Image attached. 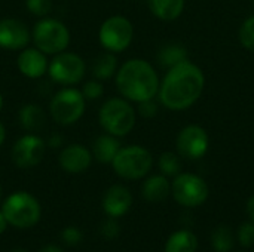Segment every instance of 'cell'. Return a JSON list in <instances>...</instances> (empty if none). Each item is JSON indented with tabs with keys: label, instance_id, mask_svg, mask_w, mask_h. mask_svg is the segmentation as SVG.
Returning <instances> with one entry per match:
<instances>
[{
	"label": "cell",
	"instance_id": "1",
	"mask_svg": "<svg viewBox=\"0 0 254 252\" xmlns=\"http://www.w3.org/2000/svg\"><path fill=\"white\" fill-rule=\"evenodd\" d=\"M202 89V71L195 64L183 61L167 73L159 89V98L170 110H185L199 98Z\"/></svg>",
	"mask_w": 254,
	"mask_h": 252
},
{
	"label": "cell",
	"instance_id": "2",
	"mask_svg": "<svg viewBox=\"0 0 254 252\" xmlns=\"http://www.w3.org/2000/svg\"><path fill=\"white\" fill-rule=\"evenodd\" d=\"M119 92L135 102L152 100L159 91V79L153 67L144 59L127 61L116 76Z\"/></svg>",
	"mask_w": 254,
	"mask_h": 252
},
{
	"label": "cell",
	"instance_id": "3",
	"mask_svg": "<svg viewBox=\"0 0 254 252\" xmlns=\"http://www.w3.org/2000/svg\"><path fill=\"white\" fill-rule=\"evenodd\" d=\"M98 117L103 129L113 137H125L135 125V111L122 98L107 100L101 105Z\"/></svg>",
	"mask_w": 254,
	"mask_h": 252
},
{
	"label": "cell",
	"instance_id": "4",
	"mask_svg": "<svg viewBox=\"0 0 254 252\" xmlns=\"http://www.w3.org/2000/svg\"><path fill=\"white\" fill-rule=\"evenodd\" d=\"M1 212L7 224L18 229L33 227L40 220V205L37 199L27 192H16L10 195L4 201Z\"/></svg>",
	"mask_w": 254,
	"mask_h": 252
},
{
	"label": "cell",
	"instance_id": "5",
	"mask_svg": "<svg viewBox=\"0 0 254 252\" xmlns=\"http://www.w3.org/2000/svg\"><path fill=\"white\" fill-rule=\"evenodd\" d=\"M33 42L45 55L63 52L70 43V33L67 27L54 18H45L34 25Z\"/></svg>",
	"mask_w": 254,
	"mask_h": 252
},
{
	"label": "cell",
	"instance_id": "6",
	"mask_svg": "<svg viewBox=\"0 0 254 252\" xmlns=\"http://www.w3.org/2000/svg\"><path fill=\"white\" fill-rule=\"evenodd\" d=\"M115 172L125 180L143 178L152 168V154L140 146L121 149L113 162Z\"/></svg>",
	"mask_w": 254,
	"mask_h": 252
},
{
	"label": "cell",
	"instance_id": "7",
	"mask_svg": "<svg viewBox=\"0 0 254 252\" xmlns=\"http://www.w3.org/2000/svg\"><path fill=\"white\" fill-rule=\"evenodd\" d=\"M51 116L60 125L76 123L85 113V97L80 91L65 88L57 92L51 101Z\"/></svg>",
	"mask_w": 254,
	"mask_h": 252
},
{
	"label": "cell",
	"instance_id": "8",
	"mask_svg": "<svg viewBox=\"0 0 254 252\" xmlns=\"http://www.w3.org/2000/svg\"><path fill=\"white\" fill-rule=\"evenodd\" d=\"M132 24L124 16H110L100 28V42L109 52L125 50L132 40Z\"/></svg>",
	"mask_w": 254,
	"mask_h": 252
},
{
	"label": "cell",
	"instance_id": "9",
	"mask_svg": "<svg viewBox=\"0 0 254 252\" xmlns=\"http://www.w3.org/2000/svg\"><path fill=\"white\" fill-rule=\"evenodd\" d=\"M49 76L60 85H76L85 76L83 59L71 52H60L48 65Z\"/></svg>",
	"mask_w": 254,
	"mask_h": 252
},
{
	"label": "cell",
	"instance_id": "10",
	"mask_svg": "<svg viewBox=\"0 0 254 252\" xmlns=\"http://www.w3.org/2000/svg\"><path fill=\"white\" fill-rule=\"evenodd\" d=\"M174 199L183 206H199L208 198V186L205 181L193 174L177 175L173 183Z\"/></svg>",
	"mask_w": 254,
	"mask_h": 252
},
{
	"label": "cell",
	"instance_id": "11",
	"mask_svg": "<svg viewBox=\"0 0 254 252\" xmlns=\"http://www.w3.org/2000/svg\"><path fill=\"white\" fill-rule=\"evenodd\" d=\"M45 150H46L45 141L34 134H28L21 137L15 143L12 149V160L18 168L28 169L40 163Z\"/></svg>",
	"mask_w": 254,
	"mask_h": 252
},
{
	"label": "cell",
	"instance_id": "12",
	"mask_svg": "<svg viewBox=\"0 0 254 252\" xmlns=\"http://www.w3.org/2000/svg\"><path fill=\"white\" fill-rule=\"evenodd\" d=\"M177 150L180 156L195 160L201 159L208 150V135L198 125H189L177 137Z\"/></svg>",
	"mask_w": 254,
	"mask_h": 252
},
{
	"label": "cell",
	"instance_id": "13",
	"mask_svg": "<svg viewBox=\"0 0 254 252\" xmlns=\"http://www.w3.org/2000/svg\"><path fill=\"white\" fill-rule=\"evenodd\" d=\"M30 42V31L24 22L13 18L0 19V48L7 50L22 49Z\"/></svg>",
	"mask_w": 254,
	"mask_h": 252
},
{
	"label": "cell",
	"instance_id": "14",
	"mask_svg": "<svg viewBox=\"0 0 254 252\" xmlns=\"http://www.w3.org/2000/svg\"><path fill=\"white\" fill-rule=\"evenodd\" d=\"M92 162V153L79 144H71L67 146L58 157L60 166L70 174H80L89 168Z\"/></svg>",
	"mask_w": 254,
	"mask_h": 252
},
{
	"label": "cell",
	"instance_id": "15",
	"mask_svg": "<svg viewBox=\"0 0 254 252\" xmlns=\"http://www.w3.org/2000/svg\"><path fill=\"white\" fill-rule=\"evenodd\" d=\"M131 203L132 196L124 186H112L103 198V209L112 218H118L127 214L131 208Z\"/></svg>",
	"mask_w": 254,
	"mask_h": 252
},
{
	"label": "cell",
	"instance_id": "16",
	"mask_svg": "<svg viewBox=\"0 0 254 252\" xmlns=\"http://www.w3.org/2000/svg\"><path fill=\"white\" fill-rule=\"evenodd\" d=\"M19 71L30 79L42 77L48 70V61L42 50L39 49H24L18 56Z\"/></svg>",
	"mask_w": 254,
	"mask_h": 252
},
{
	"label": "cell",
	"instance_id": "17",
	"mask_svg": "<svg viewBox=\"0 0 254 252\" xmlns=\"http://www.w3.org/2000/svg\"><path fill=\"white\" fill-rule=\"evenodd\" d=\"M121 150L119 141L113 135H100L92 144V156L100 163H112Z\"/></svg>",
	"mask_w": 254,
	"mask_h": 252
},
{
	"label": "cell",
	"instance_id": "18",
	"mask_svg": "<svg viewBox=\"0 0 254 252\" xmlns=\"http://www.w3.org/2000/svg\"><path fill=\"white\" fill-rule=\"evenodd\" d=\"M150 10L155 16L164 21L179 18L185 9V0H149Z\"/></svg>",
	"mask_w": 254,
	"mask_h": 252
},
{
	"label": "cell",
	"instance_id": "19",
	"mask_svg": "<svg viewBox=\"0 0 254 252\" xmlns=\"http://www.w3.org/2000/svg\"><path fill=\"white\" fill-rule=\"evenodd\" d=\"M19 123L28 132H39L45 126V113L36 104H27L19 110Z\"/></svg>",
	"mask_w": 254,
	"mask_h": 252
},
{
	"label": "cell",
	"instance_id": "20",
	"mask_svg": "<svg viewBox=\"0 0 254 252\" xmlns=\"http://www.w3.org/2000/svg\"><path fill=\"white\" fill-rule=\"evenodd\" d=\"M171 186L162 175H155L143 184V196L149 202H162L170 195Z\"/></svg>",
	"mask_w": 254,
	"mask_h": 252
},
{
	"label": "cell",
	"instance_id": "21",
	"mask_svg": "<svg viewBox=\"0 0 254 252\" xmlns=\"http://www.w3.org/2000/svg\"><path fill=\"white\" fill-rule=\"evenodd\" d=\"M198 248L196 236L189 230H179L170 236L165 244V252H195Z\"/></svg>",
	"mask_w": 254,
	"mask_h": 252
},
{
	"label": "cell",
	"instance_id": "22",
	"mask_svg": "<svg viewBox=\"0 0 254 252\" xmlns=\"http://www.w3.org/2000/svg\"><path fill=\"white\" fill-rule=\"evenodd\" d=\"M186 49L182 45L177 43H168L162 49H159L158 53V61L162 67H174L183 61H186Z\"/></svg>",
	"mask_w": 254,
	"mask_h": 252
},
{
	"label": "cell",
	"instance_id": "23",
	"mask_svg": "<svg viewBox=\"0 0 254 252\" xmlns=\"http://www.w3.org/2000/svg\"><path fill=\"white\" fill-rule=\"evenodd\" d=\"M116 67H118V61H116V56L113 53H103L100 55L94 65H92V74L100 79V80H104V79H110L115 73H116Z\"/></svg>",
	"mask_w": 254,
	"mask_h": 252
},
{
	"label": "cell",
	"instance_id": "24",
	"mask_svg": "<svg viewBox=\"0 0 254 252\" xmlns=\"http://www.w3.org/2000/svg\"><path fill=\"white\" fill-rule=\"evenodd\" d=\"M211 242H213V247L217 252L231 251L234 247V238H232L231 229L226 226L216 227V230L213 232V236H211Z\"/></svg>",
	"mask_w": 254,
	"mask_h": 252
},
{
	"label": "cell",
	"instance_id": "25",
	"mask_svg": "<svg viewBox=\"0 0 254 252\" xmlns=\"http://www.w3.org/2000/svg\"><path fill=\"white\" fill-rule=\"evenodd\" d=\"M159 169L168 177L177 175L180 172V160H179V157L174 153H170V151L164 153L159 157Z\"/></svg>",
	"mask_w": 254,
	"mask_h": 252
},
{
	"label": "cell",
	"instance_id": "26",
	"mask_svg": "<svg viewBox=\"0 0 254 252\" xmlns=\"http://www.w3.org/2000/svg\"><path fill=\"white\" fill-rule=\"evenodd\" d=\"M240 40L243 46L254 52V16L249 18L240 30Z\"/></svg>",
	"mask_w": 254,
	"mask_h": 252
},
{
	"label": "cell",
	"instance_id": "27",
	"mask_svg": "<svg viewBox=\"0 0 254 252\" xmlns=\"http://www.w3.org/2000/svg\"><path fill=\"white\" fill-rule=\"evenodd\" d=\"M52 0H27V9L36 16H45L51 12Z\"/></svg>",
	"mask_w": 254,
	"mask_h": 252
},
{
	"label": "cell",
	"instance_id": "28",
	"mask_svg": "<svg viewBox=\"0 0 254 252\" xmlns=\"http://www.w3.org/2000/svg\"><path fill=\"white\" fill-rule=\"evenodd\" d=\"M83 235L82 232L77 229V227H65L63 232H61V239L64 244H67L68 247H76L77 244H80Z\"/></svg>",
	"mask_w": 254,
	"mask_h": 252
},
{
	"label": "cell",
	"instance_id": "29",
	"mask_svg": "<svg viewBox=\"0 0 254 252\" xmlns=\"http://www.w3.org/2000/svg\"><path fill=\"white\" fill-rule=\"evenodd\" d=\"M238 239L243 247H253L254 245V224L246 223L238 230Z\"/></svg>",
	"mask_w": 254,
	"mask_h": 252
},
{
	"label": "cell",
	"instance_id": "30",
	"mask_svg": "<svg viewBox=\"0 0 254 252\" xmlns=\"http://www.w3.org/2000/svg\"><path fill=\"white\" fill-rule=\"evenodd\" d=\"M103 92H104L103 85L100 82H94V80L85 83L83 91H82L85 100H98L100 97H103Z\"/></svg>",
	"mask_w": 254,
	"mask_h": 252
},
{
	"label": "cell",
	"instance_id": "31",
	"mask_svg": "<svg viewBox=\"0 0 254 252\" xmlns=\"http://www.w3.org/2000/svg\"><path fill=\"white\" fill-rule=\"evenodd\" d=\"M101 235L104 236V238H107V239H113V238H116L118 235H119V232H121V227H119V224L112 218V220H107V221H104L103 224H101Z\"/></svg>",
	"mask_w": 254,
	"mask_h": 252
},
{
	"label": "cell",
	"instance_id": "32",
	"mask_svg": "<svg viewBox=\"0 0 254 252\" xmlns=\"http://www.w3.org/2000/svg\"><path fill=\"white\" fill-rule=\"evenodd\" d=\"M138 111H140V114H141L143 117H152V116H155V114H156L158 107H156V104H155L152 100H147V101L140 102V108H138Z\"/></svg>",
	"mask_w": 254,
	"mask_h": 252
},
{
	"label": "cell",
	"instance_id": "33",
	"mask_svg": "<svg viewBox=\"0 0 254 252\" xmlns=\"http://www.w3.org/2000/svg\"><path fill=\"white\" fill-rule=\"evenodd\" d=\"M247 212H249L250 218L254 221V196L250 198V201H249V203H247Z\"/></svg>",
	"mask_w": 254,
	"mask_h": 252
},
{
	"label": "cell",
	"instance_id": "34",
	"mask_svg": "<svg viewBox=\"0 0 254 252\" xmlns=\"http://www.w3.org/2000/svg\"><path fill=\"white\" fill-rule=\"evenodd\" d=\"M39 252H63V250H60L55 245H46V247H43Z\"/></svg>",
	"mask_w": 254,
	"mask_h": 252
},
{
	"label": "cell",
	"instance_id": "35",
	"mask_svg": "<svg viewBox=\"0 0 254 252\" xmlns=\"http://www.w3.org/2000/svg\"><path fill=\"white\" fill-rule=\"evenodd\" d=\"M61 143H63V138L61 137H54V138L49 140V146L51 147H58V146H61Z\"/></svg>",
	"mask_w": 254,
	"mask_h": 252
},
{
	"label": "cell",
	"instance_id": "36",
	"mask_svg": "<svg viewBox=\"0 0 254 252\" xmlns=\"http://www.w3.org/2000/svg\"><path fill=\"white\" fill-rule=\"evenodd\" d=\"M6 226H7V221H6V218H4L3 212L0 211V235L6 230Z\"/></svg>",
	"mask_w": 254,
	"mask_h": 252
},
{
	"label": "cell",
	"instance_id": "37",
	"mask_svg": "<svg viewBox=\"0 0 254 252\" xmlns=\"http://www.w3.org/2000/svg\"><path fill=\"white\" fill-rule=\"evenodd\" d=\"M4 138H6V131H4V126L0 123V146L4 143Z\"/></svg>",
	"mask_w": 254,
	"mask_h": 252
},
{
	"label": "cell",
	"instance_id": "38",
	"mask_svg": "<svg viewBox=\"0 0 254 252\" xmlns=\"http://www.w3.org/2000/svg\"><path fill=\"white\" fill-rule=\"evenodd\" d=\"M1 107H3V97H1V94H0V110H1Z\"/></svg>",
	"mask_w": 254,
	"mask_h": 252
},
{
	"label": "cell",
	"instance_id": "39",
	"mask_svg": "<svg viewBox=\"0 0 254 252\" xmlns=\"http://www.w3.org/2000/svg\"><path fill=\"white\" fill-rule=\"evenodd\" d=\"M12 252H27V251H24V250H15V251H12Z\"/></svg>",
	"mask_w": 254,
	"mask_h": 252
},
{
	"label": "cell",
	"instance_id": "40",
	"mask_svg": "<svg viewBox=\"0 0 254 252\" xmlns=\"http://www.w3.org/2000/svg\"><path fill=\"white\" fill-rule=\"evenodd\" d=\"M0 195H1V189H0Z\"/></svg>",
	"mask_w": 254,
	"mask_h": 252
},
{
	"label": "cell",
	"instance_id": "41",
	"mask_svg": "<svg viewBox=\"0 0 254 252\" xmlns=\"http://www.w3.org/2000/svg\"><path fill=\"white\" fill-rule=\"evenodd\" d=\"M253 3H254V0H253Z\"/></svg>",
	"mask_w": 254,
	"mask_h": 252
}]
</instances>
